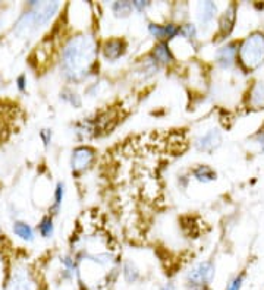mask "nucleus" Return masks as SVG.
<instances>
[{"label":"nucleus","instance_id":"f257e3e1","mask_svg":"<svg viewBox=\"0 0 264 290\" xmlns=\"http://www.w3.org/2000/svg\"><path fill=\"white\" fill-rule=\"evenodd\" d=\"M97 54V44L91 35H77L69 40L62 52V69L66 78L79 81L90 72Z\"/></svg>","mask_w":264,"mask_h":290},{"label":"nucleus","instance_id":"f03ea898","mask_svg":"<svg viewBox=\"0 0 264 290\" xmlns=\"http://www.w3.org/2000/svg\"><path fill=\"white\" fill-rule=\"evenodd\" d=\"M238 60L247 72L255 71L264 63L263 32H253L242 41L238 49Z\"/></svg>","mask_w":264,"mask_h":290},{"label":"nucleus","instance_id":"7ed1b4c3","mask_svg":"<svg viewBox=\"0 0 264 290\" xmlns=\"http://www.w3.org/2000/svg\"><path fill=\"white\" fill-rule=\"evenodd\" d=\"M5 290H40V284L33 271L21 265L12 271Z\"/></svg>","mask_w":264,"mask_h":290},{"label":"nucleus","instance_id":"20e7f679","mask_svg":"<svg viewBox=\"0 0 264 290\" xmlns=\"http://www.w3.org/2000/svg\"><path fill=\"white\" fill-rule=\"evenodd\" d=\"M216 270H214V264L211 261H204L200 262L195 267L188 271L187 281L191 287L195 286H209L210 283L214 279Z\"/></svg>","mask_w":264,"mask_h":290},{"label":"nucleus","instance_id":"39448f33","mask_svg":"<svg viewBox=\"0 0 264 290\" xmlns=\"http://www.w3.org/2000/svg\"><path fill=\"white\" fill-rule=\"evenodd\" d=\"M31 5L35 6V9L33 11L35 27H40V25L47 24L53 18V15L57 12V9H59V3L57 2H44V3L31 2Z\"/></svg>","mask_w":264,"mask_h":290},{"label":"nucleus","instance_id":"423d86ee","mask_svg":"<svg viewBox=\"0 0 264 290\" xmlns=\"http://www.w3.org/2000/svg\"><path fill=\"white\" fill-rule=\"evenodd\" d=\"M96 157V151L90 147H78L72 152V157H71V166L74 170H84L87 169L88 166L93 163Z\"/></svg>","mask_w":264,"mask_h":290},{"label":"nucleus","instance_id":"0eeeda50","mask_svg":"<svg viewBox=\"0 0 264 290\" xmlns=\"http://www.w3.org/2000/svg\"><path fill=\"white\" fill-rule=\"evenodd\" d=\"M238 49H239V46L236 43H229L220 47L217 53H216V62L220 68L228 69L235 63V60L238 57Z\"/></svg>","mask_w":264,"mask_h":290},{"label":"nucleus","instance_id":"6e6552de","mask_svg":"<svg viewBox=\"0 0 264 290\" xmlns=\"http://www.w3.org/2000/svg\"><path fill=\"white\" fill-rule=\"evenodd\" d=\"M222 142V135L217 129H210L204 135H201L197 140V148L204 152H211L214 151Z\"/></svg>","mask_w":264,"mask_h":290},{"label":"nucleus","instance_id":"1a4fd4ad","mask_svg":"<svg viewBox=\"0 0 264 290\" xmlns=\"http://www.w3.org/2000/svg\"><path fill=\"white\" fill-rule=\"evenodd\" d=\"M235 22H236V5H235V3H231V5L226 8V11L223 12L222 18H220L219 34L222 38L231 34L233 27H235Z\"/></svg>","mask_w":264,"mask_h":290},{"label":"nucleus","instance_id":"9d476101","mask_svg":"<svg viewBox=\"0 0 264 290\" xmlns=\"http://www.w3.org/2000/svg\"><path fill=\"white\" fill-rule=\"evenodd\" d=\"M217 12V6L213 2H201L198 6V21L203 24L204 27H207L210 22L214 19Z\"/></svg>","mask_w":264,"mask_h":290},{"label":"nucleus","instance_id":"9b49d317","mask_svg":"<svg viewBox=\"0 0 264 290\" xmlns=\"http://www.w3.org/2000/svg\"><path fill=\"white\" fill-rule=\"evenodd\" d=\"M125 43L121 38H112L109 41H106L104 47H103V53L104 56L110 59V60H115L118 57H121L122 54L125 53Z\"/></svg>","mask_w":264,"mask_h":290},{"label":"nucleus","instance_id":"f8f14e48","mask_svg":"<svg viewBox=\"0 0 264 290\" xmlns=\"http://www.w3.org/2000/svg\"><path fill=\"white\" fill-rule=\"evenodd\" d=\"M34 28H37V27H35V22H34L33 11H30L25 12L21 18H19V21L15 25V30H13V31L16 32L19 37H25V35H28L30 32L33 31Z\"/></svg>","mask_w":264,"mask_h":290},{"label":"nucleus","instance_id":"ddd939ff","mask_svg":"<svg viewBox=\"0 0 264 290\" xmlns=\"http://www.w3.org/2000/svg\"><path fill=\"white\" fill-rule=\"evenodd\" d=\"M250 104L254 108H264V82H257L250 90Z\"/></svg>","mask_w":264,"mask_h":290},{"label":"nucleus","instance_id":"4468645a","mask_svg":"<svg viewBox=\"0 0 264 290\" xmlns=\"http://www.w3.org/2000/svg\"><path fill=\"white\" fill-rule=\"evenodd\" d=\"M192 174H194V177L197 179L198 182L207 183L211 182V181H216V172L211 167L206 166V164H201V166L195 167L192 170Z\"/></svg>","mask_w":264,"mask_h":290},{"label":"nucleus","instance_id":"2eb2a0df","mask_svg":"<svg viewBox=\"0 0 264 290\" xmlns=\"http://www.w3.org/2000/svg\"><path fill=\"white\" fill-rule=\"evenodd\" d=\"M153 54L154 57H156L159 62H162V63H169V62L173 60V56L170 53V49H169V46H167V43H165V41L159 43L154 47Z\"/></svg>","mask_w":264,"mask_h":290},{"label":"nucleus","instance_id":"dca6fc26","mask_svg":"<svg viewBox=\"0 0 264 290\" xmlns=\"http://www.w3.org/2000/svg\"><path fill=\"white\" fill-rule=\"evenodd\" d=\"M13 232L21 237V239L27 240V242H31L34 239L33 229L27 225V223H21V221L15 223V226H13Z\"/></svg>","mask_w":264,"mask_h":290},{"label":"nucleus","instance_id":"f3484780","mask_svg":"<svg viewBox=\"0 0 264 290\" xmlns=\"http://www.w3.org/2000/svg\"><path fill=\"white\" fill-rule=\"evenodd\" d=\"M123 277L128 283H135L140 279V271L135 267V264H132L131 261H126L123 264Z\"/></svg>","mask_w":264,"mask_h":290},{"label":"nucleus","instance_id":"a211bd4d","mask_svg":"<svg viewBox=\"0 0 264 290\" xmlns=\"http://www.w3.org/2000/svg\"><path fill=\"white\" fill-rule=\"evenodd\" d=\"M112 9L116 15H122V16H126L132 9V3L129 2H115L112 5Z\"/></svg>","mask_w":264,"mask_h":290},{"label":"nucleus","instance_id":"6ab92c4d","mask_svg":"<svg viewBox=\"0 0 264 290\" xmlns=\"http://www.w3.org/2000/svg\"><path fill=\"white\" fill-rule=\"evenodd\" d=\"M38 230L44 237H50L53 235V221L50 217H44L41 223L38 225Z\"/></svg>","mask_w":264,"mask_h":290},{"label":"nucleus","instance_id":"aec40b11","mask_svg":"<svg viewBox=\"0 0 264 290\" xmlns=\"http://www.w3.org/2000/svg\"><path fill=\"white\" fill-rule=\"evenodd\" d=\"M148 31L150 34L159 38V40H166V30L165 25H160V24H150L148 25Z\"/></svg>","mask_w":264,"mask_h":290},{"label":"nucleus","instance_id":"412c9836","mask_svg":"<svg viewBox=\"0 0 264 290\" xmlns=\"http://www.w3.org/2000/svg\"><path fill=\"white\" fill-rule=\"evenodd\" d=\"M244 279H245V273H241V274L235 276V277L229 281L228 287L225 290H241L242 284H244Z\"/></svg>","mask_w":264,"mask_h":290},{"label":"nucleus","instance_id":"4be33fe9","mask_svg":"<svg viewBox=\"0 0 264 290\" xmlns=\"http://www.w3.org/2000/svg\"><path fill=\"white\" fill-rule=\"evenodd\" d=\"M63 183H57V188H56L55 192V205H53V210L57 211L59 207L62 205V201H63V193H65V189H63Z\"/></svg>","mask_w":264,"mask_h":290},{"label":"nucleus","instance_id":"5701e85b","mask_svg":"<svg viewBox=\"0 0 264 290\" xmlns=\"http://www.w3.org/2000/svg\"><path fill=\"white\" fill-rule=\"evenodd\" d=\"M179 34H182L185 38H194L197 35V28L192 24H185V25L181 27V32Z\"/></svg>","mask_w":264,"mask_h":290},{"label":"nucleus","instance_id":"b1692460","mask_svg":"<svg viewBox=\"0 0 264 290\" xmlns=\"http://www.w3.org/2000/svg\"><path fill=\"white\" fill-rule=\"evenodd\" d=\"M62 98L68 101L69 104H72V106H75V107H79L81 106V100H79V97L77 94H74V93H63L62 94Z\"/></svg>","mask_w":264,"mask_h":290},{"label":"nucleus","instance_id":"393cba45","mask_svg":"<svg viewBox=\"0 0 264 290\" xmlns=\"http://www.w3.org/2000/svg\"><path fill=\"white\" fill-rule=\"evenodd\" d=\"M40 137L43 138L44 145H49V142H50V140H52V132H50L49 129H43V130H41V133H40Z\"/></svg>","mask_w":264,"mask_h":290},{"label":"nucleus","instance_id":"a878e982","mask_svg":"<svg viewBox=\"0 0 264 290\" xmlns=\"http://www.w3.org/2000/svg\"><path fill=\"white\" fill-rule=\"evenodd\" d=\"M147 5H148V3H145V2H141V0H137V2H134V3H132V6H135V8H137L138 11H143V9L145 8V6H147Z\"/></svg>","mask_w":264,"mask_h":290},{"label":"nucleus","instance_id":"bb28decb","mask_svg":"<svg viewBox=\"0 0 264 290\" xmlns=\"http://www.w3.org/2000/svg\"><path fill=\"white\" fill-rule=\"evenodd\" d=\"M16 82H18V88H19L21 91H24V90H25V75L19 76Z\"/></svg>","mask_w":264,"mask_h":290},{"label":"nucleus","instance_id":"cd10ccee","mask_svg":"<svg viewBox=\"0 0 264 290\" xmlns=\"http://www.w3.org/2000/svg\"><path fill=\"white\" fill-rule=\"evenodd\" d=\"M257 138H258V141H260V144L263 145V150H264V129H263V130H261V132H258Z\"/></svg>","mask_w":264,"mask_h":290},{"label":"nucleus","instance_id":"c85d7f7f","mask_svg":"<svg viewBox=\"0 0 264 290\" xmlns=\"http://www.w3.org/2000/svg\"><path fill=\"white\" fill-rule=\"evenodd\" d=\"M189 290H211L209 286H195V287H191Z\"/></svg>","mask_w":264,"mask_h":290},{"label":"nucleus","instance_id":"c756f323","mask_svg":"<svg viewBox=\"0 0 264 290\" xmlns=\"http://www.w3.org/2000/svg\"><path fill=\"white\" fill-rule=\"evenodd\" d=\"M162 290H172V287H163Z\"/></svg>","mask_w":264,"mask_h":290}]
</instances>
